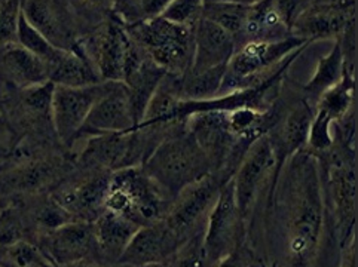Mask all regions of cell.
I'll list each match as a JSON object with an SVG mask.
<instances>
[{
  "mask_svg": "<svg viewBox=\"0 0 358 267\" xmlns=\"http://www.w3.org/2000/svg\"><path fill=\"white\" fill-rule=\"evenodd\" d=\"M173 0H116L112 15L122 26L158 18Z\"/></svg>",
  "mask_w": 358,
  "mask_h": 267,
  "instance_id": "cell-25",
  "label": "cell"
},
{
  "mask_svg": "<svg viewBox=\"0 0 358 267\" xmlns=\"http://www.w3.org/2000/svg\"><path fill=\"white\" fill-rule=\"evenodd\" d=\"M15 42H18L22 48H26L27 51H30L36 57H39L46 64V67L54 62L59 52H62L59 48H55L54 45H51L38 30L31 26V24L26 20V17L22 15V12H20L18 22H17Z\"/></svg>",
  "mask_w": 358,
  "mask_h": 267,
  "instance_id": "cell-27",
  "label": "cell"
},
{
  "mask_svg": "<svg viewBox=\"0 0 358 267\" xmlns=\"http://www.w3.org/2000/svg\"><path fill=\"white\" fill-rule=\"evenodd\" d=\"M330 226L342 250L355 239L357 226V149L333 143V147L315 156Z\"/></svg>",
  "mask_w": 358,
  "mask_h": 267,
  "instance_id": "cell-3",
  "label": "cell"
},
{
  "mask_svg": "<svg viewBox=\"0 0 358 267\" xmlns=\"http://www.w3.org/2000/svg\"><path fill=\"white\" fill-rule=\"evenodd\" d=\"M202 6H204V0H173L161 17L171 22L192 27L202 14Z\"/></svg>",
  "mask_w": 358,
  "mask_h": 267,
  "instance_id": "cell-29",
  "label": "cell"
},
{
  "mask_svg": "<svg viewBox=\"0 0 358 267\" xmlns=\"http://www.w3.org/2000/svg\"><path fill=\"white\" fill-rule=\"evenodd\" d=\"M0 82L14 91L27 89L50 82L48 67L18 42L0 45Z\"/></svg>",
  "mask_w": 358,
  "mask_h": 267,
  "instance_id": "cell-20",
  "label": "cell"
},
{
  "mask_svg": "<svg viewBox=\"0 0 358 267\" xmlns=\"http://www.w3.org/2000/svg\"><path fill=\"white\" fill-rule=\"evenodd\" d=\"M204 2H228V3H240V5H255L262 0H204Z\"/></svg>",
  "mask_w": 358,
  "mask_h": 267,
  "instance_id": "cell-34",
  "label": "cell"
},
{
  "mask_svg": "<svg viewBox=\"0 0 358 267\" xmlns=\"http://www.w3.org/2000/svg\"><path fill=\"white\" fill-rule=\"evenodd\" d=\"M124 27L129 39L166 75H187L194 57V26H182L158 17Z\"/></svg>",
  "mask_w": 358,
  "mask_h": 267,
  "instance_id": "cell-6",
  "label": "cell"
},
{
  "mask_svg": "<svg viewBox=\"0 0 358 267\" xmlns=\"http://www.w3.org/2000/svg\"><path fill=\"white\" fill-rule=\"evenodd\" d=\"M48 79L57 87H88L101 82L99 73L82 51H64L48 66Z\"/></svg>",
  "mask_w": 358,
  "mask_h": 267,
  "instance_id": "cell-22",
  "label": "cell"
},
{
  "mask_svg": "<svg viewBox=\"0 0 358 267\" xmlns=\"http://www.w3.org/2000/svg\"><path fill=\"white\" fill-rule=\"evenodd\" d=\"M20 240H33L31 232L21 203L10 199L0 208V251Z\"/></svg>",
  "mask_w": 358,
  "mask_h": 267,
  "instance_id": "cell-24",
  "label": "cell"
},
{
  "mask_svg": "<svg viewBox=\"0 0 358 267\" xmlns=\"http://www.w3.org/2000/svg\"><path fill=\"white\" fill-rule=\"evenodd\" d=\"M134 267H166L165 263H150V264H141V266H134Z\"/></svg>",
  "mask_w": 358,
  "mask_h": 267,
  "instance_id": "cell-35",
  "label": "cell"
},
{
  "mask_svg": "<svg viewBox=\"0 0 358 267\" xmlns=\"http://www.w3.org/2000/svg\"><path fill=\"white\" fill-rule=\"evenodd\" d=\"M180 244L182 240L161 220L137 230L117 264L134 267L150 263H166Z\"/></svg>",
  "mask_w": 358,
  "mask_h": 267,
  "instance_id": "cell-19",
  "label": "cell"
},
{
  "mask_svg": "<svg viewBox=\"0 0 358 267\" xmlns=\"http://www.w3.org/2000/svg\"><path fill=\"white\" fill-rule=\"evenodd\" d=\"M309 42L290 36L277 42H248L238 46L226 67L219 95L255 88L289 68Z\"/></svg>",
  "mask_w": 358,
  "mask_h": 267,
  "instance_id": "cell-5",
  "label": "cell"
},
{
  "mask_svg": "<svg viewBox=\"0 0 358 267\" xmlns=\"http://www.w3.org/2000/svg\"><path fill=\"white\" fill-rule=\"evenodd\" d=\"M275 173V154L268 137L262 136L250 145L232 177L235 201L245 233L252 222L264 210Z\"/></svg>",
  "mask_w": 358,
  "mask_h": 267,
  "instance_id": "cell-7",
  "label": "cell"
},
{
  "mask_svg": "<svg viewBox=\"0 0 358 267\" xmlns=\"http://www.w3.org/2000/svg\"><path fill=\"white\" fill-rule=\"evenodd\" d=\"M355 24V0L302 3L292 24V34L306 42L339 39Z\"/></svg>",
  "mask_w": 358,
  "mask_h": 267,
  "instance_id": "cell-13",
  "label": "cell"
},
{
  "mask_svg": "<svg viewBox=\"0 0 358 267\" xmlns=\"http://www.w3.org/2000/svg\"><path fill=\"white\" fill-rule=\"evenodd\" d=\"M173 198L141 165L113 171L106 193L104 210L128 218L138 227L164 220Z\"/></svg>",
  "mask_w": 358,
  "mask_h": 267,
  "instance_id": "cell-4",
  "label": "cell"
},
{
  "mask_svg": "<svg viewBox=\"0 0 358 267\" xmlns=\"http://www.w3.org/2000/svg\"><path fill=\"white\" fill-rule=\"evenodd\" d=\"M21 12L55 48L80 51L76 18L66 0H21Z\"/></svg>",
  "mask_w": 358,
  "mask_h": 267,
  "instance_id": "cell-14",
  "label": "cell"
},
{
  "mask_svg": "<svg viewBox=\"0 0 358 267\" xmlns=\"http://www.w3.org/2000/svg\"><path fill=\"white\" fill-rule=\"evenodd\" d=\"M71 2L83 12L109 17L112 14V9L116 3V0H71Z\"/></svg>",
  "mask_w": 358,
  "mask_h": 267,
  "instance_id": "cell-32",
  "label": "cell"
},
{
  "mask_svg": "<svg viewBox=\"0 0 358 267\" xmlns=\"http://www.w3.org/2000/svg\"><path fill=\"white\" fill-rule=\"evenodd\" d=\"M134 127L136 122L133 113H131L128 89L125 83L110 82L109 89L92 107L87 120L79 129L73 144L88 137L127 132L134 129Z\"/></svg>",
  "mask_w": 358,
  "mask_h": 267,
  "instance_id": "cell-17",
  "label": "cell"
},
{
  "mask_svg": "<svg viewBox=\"0 0 358 267\" xmlns=\"http://www.w3.org/2000/svg\"><path fill=\"white\" fill-rule=\"evenodd\" d=\"M43 256L55 267L95 259L94 227L90 222L73 220L36 239Z\"/></svg>",
  "mask_w": 358,
  "mask_h": 267,
  "instance_id": "cell-16",
  "label": "cell"
},
{
  "mask_svg": "<svg viewBox=\"0 0 358 267\" xmlns=\"http://www.w3.org/2000/svg\"><path fill=\"white\" fill-rule=\"evenodd\" d=\"M63 267H131V266L109 264V263H103V261L95 260V259H88V260H82V261L69 264V266H63Z\"/></svg>",
  "mask_w": 358,
  "mask_h": 267,
  "instance_id": "cell-33",
  "label": "cell"
},
{
  "mask_svg": "<svg viewBox=\"0 0 358 267\" xmlns=\"http://www.w3.org/2000/svg\"><path fill=\"white\" fill-rule=\"evenodd\" d=\"M302 0H262L250 5L247 21L236 39V48L248 42H277L290 38L292 24Z\"/></svg>",
  "mask_w": 358,
  "mask_h": 267,
  "instance_id": "cell-15",
  "label": "cell"
},
{
  "mask_svg": "<svg viewBox=\"0 0 358 267\" xmlns=\"http://www.w3.org/2000/svg\"><path fill=\"white\" fill-rule=\"evenodd\" d=\"M165 264L166 267H216L204 248V230L183 240Z\"/></svg>",
  "mask_w": 358,
  "mask_h": 267,
  "instance_id": "cell-28",
  "label": "cell"
},
{
  "mask_svg": "<svg viewBox=\"0 0 358 267\" xmlns=\"http://www.w3.org/2000/svg\"><path fill=\"white\" fill-rule=\"evenodd\" d=\"M245 245L257 267H338L341 248L314 154L303 149L281 166Z\"/></svg>",
  "mask_w": 358,
  "mask_h": 267,
  "instance_id": "cell-1",
  "label": "cell"
},
{
  "mask_svg": "<svg viewBox=\"0 0 358 267\" xmlns=\"http://www.w3.org/2000/svg\"><path fill=\"white\" fill-rule=\"evenodd\" d=\"M236 50L232 36L216 22L199 17L194 24V57L189 75H199L220 66H228Z\"/></svg>",
  "mask_w": 358,
  "mask_h": 267,
  "instance_id": "cell-18",
  "label": "cell"
},
{
  "mask_svg": "<svg viewBox=\"0 0 358 267\" xmlns=\"http://www.w3.org/2000/svg\"><path fill=\"white\" fill-rule=\"evenodd\" d=\"M247 233L238 211L234 181L226 183L216 203L207 217L204 227V248L210 261L217 266L224 257H228L238 247L245 244Z\"/></svg>",
  "mask_w": 358,
  "mask_h": 267,
  "instance_id": "cell-10",
  "label": "cell"
},
{
  "mask_svg": "<svg viewBox=\"0 0 358 267\" xmlns=\"http://www.w3.org/2000/svg\"><path fill=\"white\" fill-rule=\"evenodd\" d=\"M110 87V82H99L88 87H54L51 117L58 143L64 150L73 144L79 129L92 107Z\"/></svg>",
  "mask_w": 358,
  "mask_h": 267,
  "instance_id": "cell-11",
  "label": "cell"
},
{
  "mask_svg": "<svg viewBox=\"0 0 358 267\" xmlns=\"http://www.w3.org/2000/svg\"><path fill=\"white\" fill-rule=\"evenodd\" d=\"M0 199H3V198H2V196H0ZM3 205H5V203H3ZM3 205H0V208H2V206H3Z\"/></svg>",
  "mask_w": 358,
  "mask_h": 267,
  "instance_id": "cell-36",
  "label": "cell"
},
{
  "mask_svg": "<svg viewBox=\"0 0 358 267\" xmlns=\"http://www.w3.org/2000/svg\"><path fill=\"white\" fill-rule=\"evenodd\" d=\"M141 166L173 199L213 173L211 161L187 129L186 120L170 129Z\"/></svg>",
  "mask_w": 358,
  "mask_h": 267,
  "instance_id": "cell-2",
  "label": "cell"
},
{
  "mask_svg": "<svg viewBox=\"0 0 358 267\" xmlns=\"http://www.w3.org/2000/svg\"><path fill=\"white\" fill-rule=\"evenodd\" d=\"M216 267H257V261L252 250L243 244L228 257H224Z\"/></svg>",
  "mask_w": 358,
  "mask_h": 267,
  "instance_id": "cell-31",
  "label": "cell"
},
{
  "mask_svg": "<svg viewBox=\"0 0 358 267\" xmlns=\"http://www.w3.org/2000/svg\"><path fill=\"white\" fill-rule=\"evenodd\" d=\"M129 43L125 27L110 14L85 39H80L79 48L101 82H122Z\"/></svg>",
  "mask_w": 358,
  "mask_h": 267,
  "instance_id": "cell-12",
  "label": "cell"
},
{
  "mask_svg": "<svg viewBox=\"0 0 358 267\" xmlns=\"http://www.w3.org/2000/svg\"><path fill=\"white\" fill-rule=\"evenodd\" d=\"M92 227L97 260L109 264H117L129 240L140 229L128 218L107 210L95 218Z\"/></svg>",
  "mask_w": 358,
  "mask_h": 267,
  "instance_id": "cell-21",
  "label": "cell"
},
{
  "mask_svg": "<svg viewBox=\"0 0 358 267\" xmlns=\"http://www.w3.org/2000/svg\"><path fill=\"white\" fill-rule=\"evenodd\" d=\"M232 177L234 173L228 169H217L183 189L173 199L169 212L164 217L166 227L182 242L204 230L207 217L222 187Z\"/></svg>",
  "mask_w": 358,
  "mask_h": 267,
  "instance_id": "cell-8",
  "label": "cell"
},
{
  "mask_svg": "<svg viewBox=\"0 0 358 267\" xmlns=\"http://www.w3.org/2000/svg\"><path fill=\"white\" fill-rule=\"evenodd\" d=\"M112 171L76 168L48 192L73 220L92 223L104 211V199Z\"/></svg>",
  "mask_w": 358,
  "mask_h": 267,
  "instance_id": "cell-9",
  "label": "cell"
},
{
  "mask_svg": "<svg viewBox=\"0 0 358 267\" xmlns=\"http://www.w3.org/2000/svg\"><path fill=\"white\" fill-rule=\"evenodd\" d=\"M20 12L21 0H5L0 3V45L15 42Z\"/></svg>",
  "mask_w": 358,
  "mask_h": 267,
  "instance_id": "cell-30",
  "label": "cell"
},
{
  "mask_svg": "<svg viewBox=\"0 0 358 267\" xmlns=\"http://www.w3.org/2000/svg\"><path fill=\"white\" fill-rule=\"evenodd\" d=\"M250 5L228 3V2H204L202 17L216 22L223 30L228 31L232 38L238 39L247 21Z\"/></svg>",
  "mask_w": 358,
  "mask_h": 267,
  "instance_id": "cell-26",
  "label": "cell"
},
{
  "mask_svg": "<svg viewBox=\"0 0 358 267\" xmlns=\"http://www.w3.org/2000/svg\"><path fill=\"white\" fill-rule=\"evenodd\" d=\"M343 70L345 55L339 41L336 39V43L331 48V51L318 62L313 78L303 85H297V89H299L303 99L315 108L320 96L341 80Z\"/></svg>",
  "mask_w": 358,
  "mask_h": 267,
  "instance_id": "cell-23",
  "label": "cell"
}]
</instances>
